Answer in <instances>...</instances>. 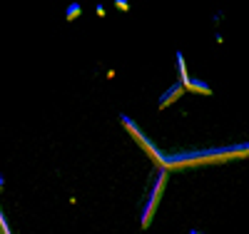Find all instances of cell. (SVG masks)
I'll return each mask as SVG.
<instances>
[{
    "instance_id": "1",
    "label": "cell",
    "mask_w": 249,
    "mask_h": 234,
    "mask_svg": "<svg viewBox=\"0 0 249 234\" xmlns=\"http://www.w3.org/2000/svg\"><path fill=\"white\" fill-rule=\"evenodd\" d=\"M77 10H80V5H72V8H70V10H68V15H70V18H72V15H77Z\"/></svg>"
}]
</instances>
